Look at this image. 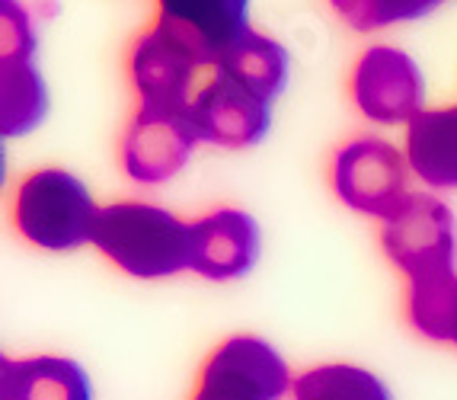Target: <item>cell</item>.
I'll use <instances>...</instances> for the list:
<instances>
[{
	"mask_svg": "<svg viewBox=\"0 0 457 400\" xmlns=\"http://www.w3.org/2000/svg\"><path fill=\"white\" fill-rule=\"evenodd\" d=\"M93 246L135 279H167L192 270V221L151 202L99 208Z\"/></svg>",
	"mask_w": 457,
	"mask_h": 400,
	"instance_id": "6da1fadb",
	"label": "cell"
},
{
	"mask_svg": "<svg viewBox=\"0 0 457 400\" xmlns=\"http://www.w3.org/2000/svg\"><path fill=\"white\" fill-rule=\"evenodd\" d=\"M16 234L38 250H77L93 244L99 205L84 179L62 167H38L16 183L10 205Z\"/></svg>",
	"mask_w": 457,
	"mask_h": 400,
	"instance_id": "7a4b0ae2",
	"label": "cell"
},
{
	"mask_svg": "<svg viewBox=\"0 0 457 400\" xmlns=\"http://www.w3.org/2000/svg\"><path fill=\"white\" fill-rule=\"evenodd\" d=\"M381 244L406 282L457 272L454 215L435 196H406L381 221Z\"/></svg>",
	"mask_w": 457,
	"mask_h": 400,
	"instance_id": "3957f363",
	"label": "cell"
},
{
	"mask_svg": "<svg viewBox=\"0 0 457 400\" xmlns=\"http://www.w3.org/2000/svg\"><path fill=\"white\" fill-rule=\"evenodd\" d=\"M36 29L20 0H0V135L23 138L48 112L46 80L36 68Z\"/></svg>",
	"mask_w": 457,
	"mask_h": 400,
	"instance_id": "277c9868",
	"label": "cell"
},
{
	"mask_svg": "<svg viewBox=\"0 0 457 400\" xmlns=\"http://www.w3.org/2000/svg\"><path fill=\"white\" fill-rule=\"evenodd\" d=\"M291 385L288 362L269 339L237 333L202 362L192 400H282Z\"/></svg>",
	"mask_w": 457,
	"mask_h": 400,
	"instance_id": "5b68a950",
	"label": "cell"
},
{
	"mask_svg": "<svg viewBox=\"0 0 457 400\" xmlns=\"http://www.w3.org/2000/svg\"><path fill=\"white\" fill-rule=\"evenodd\" d=\"M329 183L343 205L384 221L410 196V161L384 138H355L333 154Z\"/></svg>",
	"mask_w": 457,
	"mask_h": 400,
	"instance_id": "8992f818",
	"label": "cell"
},
{
	"mask_svg": "<svg viewBox=\"0 0 457 400\" xmlns=\"http://www.w3.org/2000/svg\"><path fill=\"white\" fill-rule=\"evenodd\" d=\"M205 62H198L189 48L154 23L131 42L129 80L137 96V106L167 109V112H192L198 90L212 78Z\"/></svg>",
	"mask_w": 457,
	"mask_h": 400,
	"instance_id": "52a82bcc",
	"label": "cell"
},
{
	"mask_svg": "<svg viewBox=\"0 0 457 400\" xmlns=\"http://www.w3.org/2000/svg\"><path fill=\"white\" fill-rule=\"evenodd\" d=\"M349 93L361 116L378 125H410L426 109L420 64L394 46H371L359 54L349 74Z\"/></svg>",
	"mask_w": 457,
	"mask_h": 400,
	"instance_id": "ba28073f",
	"label": "cell"
},
{
	"mask_svg": "<svg viewBox=\"0 0 457 400\" xmlns=\"http://www.w3.org/2000/svg\"><path fill=\"white\" fill-rule=\"evenodd\" d=\"M198 141L202 135L192 116L137 106V112L125 125L122 147H119L122 170L129 173V179L141 186L167 183L186 167Z\"/></svg>",
	"mask_w": 457,
	"mask_h": 400,
	"instance_id": "9c48e42d",
	"label": "cell"
},
{
	"mask_svg": "<svg viewBox=\"0 0 457 400\" xmlns=\"http://www.w3.org/2000/svg\"><path fill=\"white\" fill-rule=\"evenodd\" d=\"M157 26L218 68L224 54L250 36V0H157Z\"/></svg>",
	"mask_w": 457,
	"mask_h": 400,
	"instance_id": "30bf717a",
	"label": "cell"
},
{
	"mask_svg": "<svg viewBox=\"0 0 457 400\" xmlns=\"http://www.w3.org/2000/svg\"><path fill=\"white\" fill-rule=\"evenodd\" d=\"M192 122L208 145L221 147H253L269 135L272 125V103L260 93L237 84L221 68L212 71V78L198 90L192 103Z\"/></svg>",
	"mask_w": 457,
	"mask_h": 400,
	"instance_id": "8fae6325",
	"label": "cell"
},
{
	"mask_svg": "<svg viewBox=\"0 0 457 400\" xmlns=\"http://www.w3.org/2000/svg\"><path fill=\"white\" fill-rule=\"evenodd\" d=\"M262 231L240 208H218L192 221V272L212 282H234L256 266Z\"/></svg>",
	"mask_w": 457,
	"mask_h": 400,
	"instance_id": "7c38bea8",
	"label": "cell"
},
{
	"mask_svg": "<svg viewBox=\"0 0 457 400\" xmlns=\"http://www.w3.org/2000/svg\"><path fill=\"white\" fill-rule=\"evenodd\" d=\"M0 400H93L84 365L64 355L0 359Z\"/></svg>",
	"mask_w": 457,
	"mask_h": 400,
	"instance_id": "4fadbf2b",
	"label": "cell"
},
{
	"mask_svg": "<svg viewBox=\"0 0 457 400\" xmlns=\"http://www.w3.org/2000/svg\"><path fill=\"white\" fill-rule=\"evenodd\" d=\"M410 170L432 189H457V106L422 109L406 125Z\"/></svg>",
	"mask_w": 457,
	"mask_h": 400,
	"instance_id": "5bb4252c",
	"label": "cell"
},
{
	"mask_svg": "<svg viewBox=\"0 0 457 400\" xmlns=\"http://www.w3.org/2000/svg\"><path fill=\"white\" fill-rule=\"evenodd\" d=\"M224 74L244 84L246 90L260 93L262 100L272 103L278 93L288 87L291 78V58L288 48L282 42L269 39V36H260V32H250L244 42H237L224 62L218 64Z\"/></svg>",
	"mask_w": 457,
	"mask_h": 400,
	"instance_id": "9a60e30c",
	"label": "cell"
},
{
	"mask_svg": "<svg viewBox=\"0 0 457 400\" xmlns=\"http://www.w3.org/2000/svg\"><path fill=\"white\" fill-rule=\"evenodd\" d=\"M291 400H394V394L374 371L329 362L301 371L291 385Z\"/></svg>",
	"mask_w": 457,
	"mask_h": 400,
	"instance_id": "2e32d148",
	"label": "cell"
},
{
	"mask_svg": "<svg viewBox=\"0 0 457 400\" xmlns=\"http://www.w3.org/2000/svg\"><path fill=\"white\" fill-rule=\"evenodd\" d=\"M339 20L359 32L381 29L390 23H406V20H420L432 13L445 0H329Z\"/></svg>",
	"mask_w": 457,
	"mask_h": 400,
	"instance_id": "e0dca14e",
	"label": "cell"
},
{
	"mask_svg": "<svg viewBox=\"0 0 457 400\" xmlns=\"http://www.w3.org/2000/svg\"><path fill=\"white\" fill-rule=\"evenodd\" d=\"M451 343L457 346V321H454V330H451Z\"/></svg>",
	"mask_w": 457,
	"mask_h": 400,
	"instance_id": "ac0fdd59",
	"label": "cell"
}]
</instances>
